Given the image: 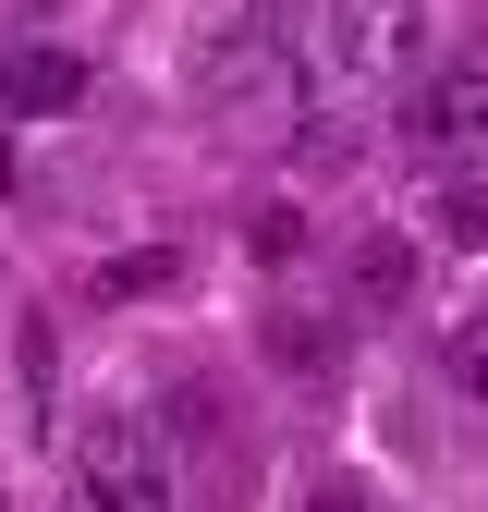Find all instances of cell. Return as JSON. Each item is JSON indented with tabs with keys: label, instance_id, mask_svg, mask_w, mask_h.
<instances>
[{
	"label": "cell",
	"instance_id": "1",
	"mask_svg": "<svg viewBox=\"0 0 488 512\" xmlns=\"http://www.w3.org/2000/svg\"><path fill=\"white\" fill-rule=\"evenodd\" d=\"M74 500H98V512H183L171 439H159L135 403H98V415L74 427Z\"/></svg>",
	"mask_w": 488,
	"mask_h": 512
},
{
	"label": "cell",
	"instance_id": "2",
	"mask_svg": "<svg viewBox=\"0 0 488 512\" xmlns=\"http://www.w3.org/2000/svg\"><path fill=\"white\" fill-rule=\"evenodd\" d=\"M318 74L330 86H427V0H318Z\"/></svg>",
	"mask_w": 488,
	"mask_h": 512
},
{
	"label": "cell",
	"instance_id": "3",
	"mask_svg": "<svg viewBox=\"0 0 488 512\" xmlns=\"http://www.w3.org/2000/svg\"><path fill=\"white\" fill-rule=\"evenodd\" d=\"M293 74V13L281 0H244V13H220L196 37V110H244V98H269Z\"/></svg>",
	"mask_w": 488,
	"mask_h": 512
},
{
	"label": "cell",
	"instance_id": "4",
	"mask_svg": "<svg viewBox=\"0 0 488 512\" xmlns=\"http://www.w3.org/2000/svg\"><path fill=\"white\" fill-rule=\"evenodd\" d=\"M86 110V49L74 37H0V122H61Z\"/></svg>",
	"mask_w": 488,
	"mask_h": 512
},
{
	"label": "cell",
	"instance_id": "5",
	"mask_svg": "<svg viewBox=\"0 0 488 512\" xmlns=\"http://www.w3.org/2000/svg\"><path fill=\"white\" fill-rule=\"evenodd\" d=\"M403 135H415V159H488V74H476V61L427 74L415 110H403Z\"/></svg>",
	"mask_w": 488,
	"mask_h": 512
},
{
	"label": "cell",
	"instance_id": "6",
	"mask_svg": "<svg viewBox=\"0 0 488 512\" xmlns=\"http://www.w3.org/2000/svg\"><path fill=\"white\" fill-rule=\"evenodd\" d=\"M269 366L293 378V391H318V378L342 366V330L330 317H269Z\"/></svg>",
	"mask_w": 488,
	"mask_h": 512
},
{
	"label": "cell",
	"instance_id": "7",
	"mask_svg": "<svg viewBox=\"0 0 488 512\" xmlns=\"http://www.w3.org/2000/svg\"><path fill=\"white\" fill-rule=\"evenodd\" d=\"M183 281V244H122L110 269H98V305H147V293H171Z\"/></svg>",
	"mask_w": 488,
	"mask_h": 512
},
{
	"label": "cell",
	"instance_id": "8",
	"mask_svg": "<svg viewBox=\"0 0 488 512\" xmlns=\"http://www.w3.org/2000/svg\"><path fill=\"white\" fill-rule=\"evenodd\" d=\"M354 293H366V305H415V244H391V232L354 244Z\"/></svg>",
	"mask_w": 488,
	"mask_h": 512
},
{
	"label": "cell",
	"instance_id": "9",
	"mask_svg": "<svg viewBox=\"0 0 488 512\" xmlns=\"http://www.w3.org/2000/svg\"><path fill=\"white\" fill-rule=\"evenodd\" d=\"M427 220H440L452 244H488V171H452L440 196H427Z\"/></svg>",
	"mask_w": 488,
	"mask_h": 512
},
{
	"label": "cell",
	"instance_id": "10",
	"mask_svg": "<svg viewBox=\"0 0 488 512\" xmlns=\"http://www.w3.org/2000/svg\"><path fill=\"white\" fill-rule=\"evenodd\" d=\"M440 366H452V391H464V403H488V305L440 330Z\"/></svg>",
	"mask_w": 488,
	"mask_h": 512
},
{
	"label": "cell",
	"instance_id": "11",
	"mask_svg": "<svg viewBox=\"0 0 488 512\" xmlns=\"http://www.w3.org/2000/svg\"><path fill=\"white\" fill-rule=\"evenodd\" d=\"M244 244H257V256H269V269H281V256L305 244V208H257V232H244Z\"/></svg>",
	"mask_w": 488,
	"mask_h": 512
},
{
	"label": "cell",
	"instance_id": "12",
	"mask_svg": "<svg viewBox=\"0 0 488 512\" xmlns=\"http://www.w3.org/2000/svg\"><path fill=\"white\" fill-rule=\"evenodd\" d=\"M305 512H366V488H354V476H318V488H305Z\"/></svg>",
	"mask_w": 488,
	"mask_h": 512
},
{
	"label": "cell",
	"instance_id": "13",
	"mask_svg": "<svg viewBox=\"0 0 488 512\" xmlns=\"http://www.w3.org/2000/svg\"><path fill=\"white\" fill-rule=\"evenodd\" d=\"M37 13H61V0H0V37H13V25H37Z\"/></svg>",
	"mask_w": 488,
	"mask_h": 512
},
{
	"label": "cell",
	"instance_id": "14",
	"mask_svg": "<svg viewBox=\"0 0 488 512\" xmlns=\"http://www.w3.org/2000/svg\"><path fill=\"white\" fill-rule=\"evenodd\" d=\"M74 512H98V500H74Z\"/></svg>",
	"mask_w": 488,
	"mask_h": 512
}]
</instances>
